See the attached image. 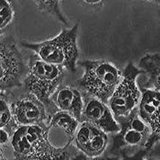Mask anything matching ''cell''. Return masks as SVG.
Returning <instances> with one entry per match:
<instances>
[{
  "instance_id": "obj_1",
  "label": "cell",
  "mask_w": 160,
  "mask_h": 160,
  "mask_svg": "<svg viewBox=\"0 0 160 160\" xmlns=\"http://www.w3.org/2000/svg\"><path fill=\"white\" fill-rule=\"evenodd\" d=\"M49 123L20 126L13 134L14 160H71L70 143L56 147L50 142Z\"/></svg>"
},
{
  "instance_id": "obj_2",
  "label": "cell",
  "mask_w": 160,
  "mask_h": 160,
  "mask_svg": "<svg viewBox=\"0 0 160 160\" xmlns=\"http://www.w3.org/2000/svg\"><path fill=\"white\" fill-rule=\"evenodd\" d=\"M28 68L29 70L23 83V89L39 99L47 107L51 117L58 110L50 99L62 86L68 72L65 68L43 62L34 53L29 56Z\"/></svg>"
},
{
  "instance_id": "obj_3",
  "label": "cell",
  "mask_w": 160,
  "mask_h": 160,
  "mask_svg": "<svg viewBox=\"0 0 160 160\" xmlns=\"http://www.w3.org/2000/svg\"><path fill=\"white\" fill-rule=\"evenodd\" d=\"M78 33V24L77 23L71 28H63L52 39L38 43L22 42L21 45L33 51L43 62L65 68L68 72L72 73L76 72V66L79 58Z\"/></svg>"
},
{
  "instance_id": "obj_4",
  "label": "cell",
  "mask_w": 160,
  "mask_h": 160,
  "mask_svg": "<svg viewBox=\"0 0 160 160\" xmlns=\"http://www.w3.org/2000/svg\"><path fill=\"white\" fill-rule=\"evenodd\" d=\"M79 66L84 72L75 85L81 91L108 104L123 79V72L104 60H86L80 62Z\"/></svg>"
},
{
  "instance_id": "obj_5",
  "label": "cell",
  "mask_w": 160,
  "mask_h": 160,
  "mask_svg": "<svg viewBox=\"0 0 160 160\" xmlns=\"http://www.w3.org/2000/svg\"><path fill=\"white\" fill-rule=\"evenodd\" d=\"M0 41V91L1 95H7L23 87L29 68L11 31L1 32Z\"/></svg>"
},
{
  "instance_id": "obj_6",
  "label": "cell",
  "mask_w": 160,
  "mask_h": 160,
  "mask_svg": "<svg viewBox=\"0 0 160 160\" xmlns=\"http://www.w3.org/2000/svg\"><path fill=\"white\" fill-rule=\"evenodd\" d=\"M142 73L144 74V72L136 68L132 62H129L123 71V79L108 104L118 123L126 118L138 108L142 99V90L136 79Z\"/></svg>"
},
{
  "instance_id": "obj_7",
  "label": "cell",
  "mask_w": 160,
  "mask_h": 160,
  "mask_svg": "<svg viewBox=\"0 0 160 160\" xmlns=\"http://www.w3.org/2000/svg\"><path fill=\"white\" fill-rule=\"evenodd\" d=\"M118 123L121 129L112 137L110 152H120L123 157L127 151L145 149L152 132L140 116L137 108Z\"/></svg>"
},
{
  "instance_id": "obj_8",
  "label": "cell",
  "mask_w": 160,
  "mask_h": 160,
  "mask_svg": "<svg viewBox=\"0 0 160 160\" xmlns=\"http://www.w3.org/2000/svg\"><path fill=\"white\" fill-rule=\"evenodd\" d=\"M8 102L19 127L49 123L50 116L47 107L32 93L24 90Z\"/></svg>"
},
{
  "instance_id": "obj_9",
  "label": "cell",
  "mask_w": 160,
  "mask_h": 160,
  "mask_svg": "<svg viewBox=\"0 0 160 160\" xmlns=\"http://www.w3.org/2000/svg\"><path fill=\"white\" fill-rule=\"evenodd\" d=\"M83 96L84 106L80 123H91L107 134L119 132L121 127L115 119L108 105L86 93L83 92Z\"/></svg>"
},
{
  "instance_id": "obj_10",
  "label": "cell",
  "mask_w": 160,
  "mask_h": 160,
  "mask_svg": "<svg viewBox=\"0 0 160 160\" xmlns=\"http://www.w3.org/2000/svg\"><path fill=\"white\" fill-rule=\"evenodd\" d=\"M75 148L89 158L104 155L109 145L108 134L87 122L80 123L73 138Z\"/></svg>"
},
{
  "instance_id": "obj_11",
  "label": "cell",
  "mask_w": 160,
  "mask_h": 160,
  "mask_svg": "<svg viewBox=\"0 0 160 160\" xmlns=\"http://www.w3.org/2000/svg\"><path fill=\"white\" fill-rule=\"evenodd\" d=\"M142 99L138 112L151 129L152 135L145 150L149 151L153 145L160 142V91L142 87Z\"/></svg>"
},
{
  "instance_id": "obj_12",
  "label": "cell",
  "mask_w": 160,
  "mask_h": 160,
  "mask_svg": "<svg viewBox=\"0 0 160 160\" xmlns=\"http://www.w3.org/2000/svg\"><path fill=\"white\" fill-rule=\"evenodd\" d=\"M50 100L58 111L71 114L81 122L84 102L83 92L78 88L72 85H62Z\"/></svg>"
},
{
  "instance_id": "obj_13",
  "label": "cell",
  "mask_w": 160,
  "mask_h": 160,
  "mask_svg": "<svg viewBox=\"0 0 160 160\" xmlns=\"http://www.w3.org/2000/svg\"><path fill=\"white\" fill-rule=\"evenodd\" d=\"M139 68L144 72L147 81L144 88L160 91V54H148L139 61Z\"/></svg>"
},
{
  "instance_id": "obj_14",
  "label": "cell",
  "mask_w": 160,
  "mask_h": 160,
  "mask_svg": "<svg viewBox=\"0 0 160 160\" xmlns=\"http://www.w3.org/2000/svg\"><path fill=\"white\" fill-rule=\"evenodd\" d=\"M79 124V121L72 116L71 114L61 111L53 114L49 121V126L50 129L55 128L62 130L66 136L70 137L72 142Z\"/></svg>"
},
{
  "instance_id": "obj_15",
  "label": "cell",
  "mask_w": 160,
  "mask_h": 160,
  "mask_svg": "<svg viewBox=\"0 0 160 160\" xmlns=\"http://www.w3.org/2000/svg\"><path fill=\"white\" fill-rule=\"evenodd\" d=\"M0 127L1 129L9 132L11 136H13V134L19 128L13 116L9 102L3 96H1L0 102Z\"/></svg>"
},
{
  "instance_id": "obj_16",
  "label": "cell",
  "mask_w": 160,
  "mask_h": 160,
  "mask_svg": "<svg viewBox=\"0 0 160 160\" xmlns=\"http://www.w3.org/2000/svg\"><path fill=\"white\" fill-rule=\"evenodd\" d=\"M40 11L54 16L64 26H68V21L62 15L60 6V1H34Z\"/></svg>"
},
{
  "instance_id": "obj_17",
  "label": "cell",
  "mask_w": 160,
  "mask_h": 160,
  "mask_svg": "<svg viewBox=\"0 0 160 160\" xmlns=\"http://www.w3.org/2000/svg\"><path fill=\"white\" fill-rule=\"evenodd\" d=\"M14 18H15V11H14L12 3H10V1L1 0L0 1V19H1L0 31L1 32L8 31V28H11Z\"/></svg>"
},
{
  "instance_id": "obj_18",
  "label": "cell",
  "mask_w": 160,
  "mask_h": 160,
  "mask_svg": "<svg viewBox=\"0 0 160 160\" xmlns=\"http://www.w3.org/2000/svg\"><path fill=\"white\" fill-rule=\"evenodd\" d=\"M0 149L1 152H4V151L6 150L9 145L11 146V139H12V136L9 134V132H7L3 129H0Z\"/></svg>"
},
{
  "instance_id": "obj_19",
  "label": "cell",
  "mask_w": 160,
  "mask_h": 160,
  "mask_svg": "<svg viewBox=\"0 0 160 160\" xmlns=\"http://www.w3.org/2000/svg\"><path fill=\"white\" fill-rule=\"evenodd\" d=\"M148 152V151L145 150V149H142V150L130 154V155H128V156L122 158L121 160H158L155 159V158H148L147 156Z\"/></svg>"
},
{
  "instance_id": "obj_20",
  "label": "cell",
  "mask_w": 160,
  "mask_h": 160,
  "mask_svg": "<svg viewBox=\"0 0 160 160\" xmlns=\"http://www.w3.org/2000/svg\"><path fill=\"white\" fill-rule=\"evenodd\" d=\"M71 160H121L119 157L117 156H112V157H109L108 155H102L101 157L96 158H89L85 156L83 153H78L77 155H75L74 157L71 158Z\"/></svg>"
},
{
  "instance_id": "obj_21",
  "label": "cell",
  "mask_w": 160,
  "mask_h": 160,
  "mask_svg": "<svg viewBox=\"0 0 160 160\" xmlns=\"http://www.w3.org/2000/svg\"><path fill=\"white\" fill-rule=\"evenodd\" d=\"M83 2L85 4H87V5H93V6H95V5H97V4H101L102 1H83Z\"/></svg>"
},
{
  "instance_id": "obj_22",
  "label": "cell",
  "mask_w": 160,
  "mask_h": 160,
  "mask_svg": "<svg viewBox=\"0 0 160 160\" xmlns=\"http://www.w3.org/2000/svg\"><path fill=\"white\" fill-rule=\"evenodd\" d=\"M0 160H9L6 157H4V152H1V158H0Z\"/></svg>"
}]
</instances>
